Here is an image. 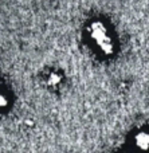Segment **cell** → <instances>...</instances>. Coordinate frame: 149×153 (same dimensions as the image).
I'll use <instances>...</instances> for the list:
<instances>
[{"instance_id": "6da1fadb", "label": "cell", "mask_w": 149, "mask_h": 153, "mask_svg": "<svg viewBox=\"0 0 149 153\" xmlns=\"http://www.w3.org/2000/svg\"><path fill=\"white\" fill-rule=\"evenodd\" d=\"M136 146L139 151L147 152L149 149V134L147 133H140L136 136Z\"/></svg>"}]
</instances>
